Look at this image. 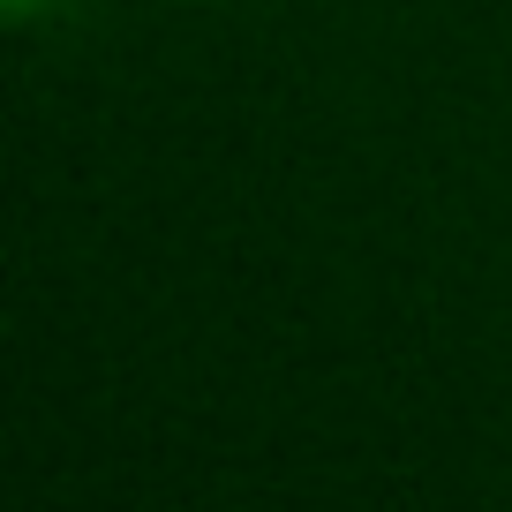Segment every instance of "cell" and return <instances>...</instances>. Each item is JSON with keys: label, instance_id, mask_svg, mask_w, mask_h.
<instances>
[{"label": "cell", "instance_id": "1", "mask_svg": "<svg viewBox=\"0 0 512 512\" xmlns=\"http://www.w3.org/2000/svg\"><path fill=\"white\" fill-rule=\"evenodd\" d=\"M0 8H8V16H16V23H38V16H46V8H53V0H0Z\"/></svg>", "mask_w": 512, "mask_h": 512}]
</instances>
